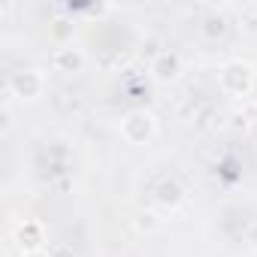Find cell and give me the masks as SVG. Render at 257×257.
<instances>
[{
	"instance_id": "6da1fadb",
	"label": "cell",
	"mask_w": 257,
	"mask_h": 257,
	"mask_svg": "<svg viewBox=\"0 0 257 257\" xmlns=\"http://www.w3.org/2000/svg\"><path fill=\"white\" fill-rule=\"evenodd\" d=\"M152 131H155V118L149 112H134L124 121V137L131 143H146L152 137Z\"/></svg>"
},
{
	"instance_id": "7a4b0ae2",
	"label": "cell",
	"mask_w": 257,
	"mask_h": 257,
	"mask_svg": "<svg viewBox=\"0 0 257 257\" xmlns=\"http://www.w3.org/2000/svg\"><path fill=\"white\" fill-rule=\"evenodd\" d=\"M251 79H254V73H251V67L248 64H230V67H224V73H221V82H224V88H230L233 94H245L248 88H251Z\"/></svg>"
},
{
	"instance_id": "3957f363",
	"label": "cell",
	"mask_w": 257,
	"mask_h": 257,
	"mask_svg": "<svg viewBox=\"0 0 257 257\" xmlns=\"http://www.w3.org/2000/svg\"><path fill=\"white\" fill-rule=\"evenodd\" d=\"M10 88L19 94V97H28V100H34L40 91H43V79H40V73L37 70H22V73H16L13 79H10Z\"/></svg>"
},
{
	"instance_id": "277c9868",
	"label": "cell",
	"mask_w": 257,
	"mask_h": 257,
	"mask_svg": "<svg viewBox=\"0 0 257 257\" xmlns=\"http://www.w3.org/2000/svg\"><path fill=\"white\" fill-rule=\"evenodd\" d=\"M179 67H182V61H179L176 52H161V55L155 58V64H152V73H155L161 82H170V79L179 76Z\"/></svg>"
},
{
	"instance_id": "5b68a950",
	"label": "cell",
	"mask_w": 257,
	"mask_h": 257,
	"mask_svg": "<svg viewBox=\"0 0 257 257\" xmlns=\"http://www.w3.org/2000/svg\"><path fill=\"white\" fill-rule=\"evenodd\" d=\"M55 67L64 70V73L82 70V52H79V49H61V52L55 55Z\"/></svg>"
},
{
	"instance_id": "8992f818",
	"label": "cell",
	"mask_w": 257,
	"mask_h": 257,
	"mask_svg": "<svg viewBox=\"0 0 257 257\" xmlns=\"http://www.w3.org/2000/svg\"><path fill=\"white\" fill-rule=\"evenodd\" d=\"M158 203H164V206H179V203H182V185L173 182V179H164V182L158 185Z\"/></svg>"
},
{
	"instance_id": "52a82bcc",
	"label": "cell",
	"mask_w": 257,
	"mask_h": 257,
	"mask_svg": "<svg viewBox=\"0 0 257 257\" xmlns=\"http://www.w3.org/2000/svg\"><path fill=\"white\" fill-rule=\"evenodd\" d=\"M224 28H227V22H224L221 16H209V19L203 22V37L215 40V37H221V34H224Z\"/></svg>"
},
{
	"instance_id": "ba28073f",
	"label": "cell",
	"mask_w": 257,
	"mask_h": 257,
	"mask_svg": "<svg viewBox=\"0 0 257 257\" xmlns=\"http://www.w3.org/2000/svg\"><path fill=\"white\" fill-rule=\"evenodd\" d=\"M52 257H73V251L70 248H58V251H52Z\"/></svg>"
},
{
	"instance_id": "9c48e42d",
	"label": "cell",
	"mask_w": 257,
	"mask_h": 257,
	"mask_svg": "<svg viewBox=\"0 0 257 257\" xmlns=\"http://www.w3.org/2000/svg\"><path fill=\"white\" fill-rule=\"evenodd\" d=\"M248 242H251V245H254V248H257V224H254V227H251V230H248Z\"/></svg>"
}]
</instances>
